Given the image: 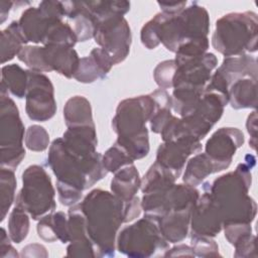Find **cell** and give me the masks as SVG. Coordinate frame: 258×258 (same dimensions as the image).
I'll return each instance as SVG.
<instances>
[{
	"instance_id": "obj_1",
	"label": "cell",
	"mask_w": 258,
	"mask_h": 258,
	"mask_svg": "<svg viewBox=\"0 0 258 258\" xmlns=\"http://www.w3.org/2000/svg\"><path fill=\"white\" fill-rule=\"evenodd\" d=\"M254 164L255 157L247 155L245 162L238 164L234 171L219 176L213 183L204 184V189L210 192L221 212L223 227L229 224H251L254 221L257 205L248 195Z\"/></svg>"
},
{
	"instance_id": "obj_2",
	"label": "cell",
	"mask_w": 258,
	"mask_h": 258,
	"mask_svg": "<svg viewBox=\"0 0 258 258\" xmlns=\"http://www.w3.org/2000/svg\"><path fill=\"white\" fill-rule=\"evenodd\" d=\"M125 204L113 192L100 188L91 190L79 204L97 256H114L117 233L125 223Z\"/></svg>"
},
{
	"instance_id": "obj_3",
	"label": "cell",
	"mask_w": 258,
	"mask_h": 258,
	"mask_svg": "<svg viewBox=\"0 0 258 258\" xmlns=\"http://www.w3.org/2000/svg\"><path fill=\"white\" fill-rule=\"evenodd\" d=\"M47 164L56 176V182L85 190L102 179L108 171L102 162V154L95 152L82 156L72 151L62 138H56L49 146Z\"/></svg>"
},
{
	"instance_id": "obj_4",
	"label": "cell",
	"mask_w": 258,
	"mask_h": 258,
	"mask_svg": "<svg viewBox=\"0 0 258 258\" xmlns=\"http://www.w3.org/2000/svg\"><path fill=\"white\" fill-rule=\"evenodd\" d=\"M258 16L253 11L228 13L216 22L213 47L224 56H237L257 50Z\"/></svg>"
},
{
	"instance_id": "obj_5",
	"label": "cell",
	"mask_w": 258,
	"mask_h": 258,
	"mask_svg": "<svg viewBox=\"0 0 258 258\" xmlns=\"http://www.w3.org/2000/svg\"><path fill=\"white\" fill-rule=\"evenodd\" d=\"M24 125L14 101L1 85L0 93V152L1 167L15 169L25 156Z\"/></svg>"
},
{
	"instance_id": "obj_6",
	"label": "cell",
	"mask_w": 258,
	"mask_h": 258,
	"mask_svg": "<svg viewBox=\"0 0 258 258\" xmlns=\"http://www.w3.org/2000/svg\"><path fill=\"white\" fill-rule=\"evenodd\" d=\"M55 190L45 169L37 164L28 166L22 173V188L15 205L23 208L33 220L52 213L55 208Z\"/></svg>"
},
{
	"instance_id": "obj_7",
	"label": "cell",
	"mask_w": 258,
	"mask_h": 258,
	"mask_svg": "<svg viewBox=\"0 0 258 258\" xmlns=\"http://www.w3.org/2000/svg\"><path fill=\"white\" fill-rule=\"evenodd\" d=\"M117 250L129 257L143 258L166 251L168 242L160 233L157 220L144 216L121 230L116 240Z\"/></svg>"
},
{
	"instance_id": "obj_8",
	"label": "cell",
	"mask_w": 258,
	"mask_h": 258,
	"mask_svg": "<svg viewBox=\"0 0 258 258\" xmlns=\"http://www.w3.org/2000/svg\"><path fill=\"white\" fill-rule=\"evenodd\" d=\"M153 110L154 101L150 94L121 101L112 119V128L118 138H129L148 131L146 123Z\"/></svg>"
},
{
	"instance_id": "obj_9",
	"label": "cell",
	"mask_w": 258,
	"mask_h": 258,
	"mask_svg": "<svg viewBox=\"0 0 258 258\" xmlns=\"http://www.w3.org/2000/svg\"><path fill=\"white\" fill-rule=\"evenodd\" d=\"M94 39L110 55L113 63L117 64L129 54L131 29L123 15L112 16L98 23Z\"/></svg>"
},
{
	"instance_id": "obj_10",
	"label": "cell",
	"mask_w": 258,
	"mask_h": 258,
	"mask_svg": "<svg viewBox=\"0 0 258 258\" xmlns=\"http://www.w3.org/2000/svg\"><path fill=\"white\" fill-rule=\"evenodd\" d=\"M28 82L25 95V111L27 116L37 122L51 119L56 112L53 85L42 73L27 71Z\"/></svg>"
},
{
	"instance_id": "obj_11",
	"label": "cell",
	"mask_w": 258,
	"mask_h": 258,
	"mask_svg": "<svg viewBox=\"0 0 258 258\" xmlns=\"http://www.w3.org/2000/svg\"><path fill=\"white\" fill-rule=\"evenodd\" d=\"M257 79V60L249 54L227 56L222 64L212 75L205 89L221 93L228 97L230 86L239 79Z\"/></svg>"
},
{
	"instance_id": "obj_12",
	"label": "cell",
	"mask_w": 258,
	"mask_h": 258,
	"mask_svg": "<svg viewBox=\"0 0 258 258\" xmlns=\"http://www.w3.org/2000/svg\"><path fill=\"white\" fill-rule=\"evenodd\" d=\"M244 134L240 129L223 127L209 138L205 145V153L214 161L220 172L230 166L236 150L244 144Z\"/></svg>"
},
{
	"instance_id": "obj_13",
	"label": "cell",
	"mask_w": 258,
	"mask_h": 258,
	"mask_svg": "<svg viewBox=\"0 0 258 258\" xmlns=\"http://www.w3.org/2000/svg\"><path fill=\"white\" fill-rule=\"evenodd\" d=\"M217 64L218 59L212 52H206L177 64L172 88L189 87L205 90V87L212 77V72Z\"/></svg>"
},
{
	"instance_id": "obj_14",
	"label": "cell",
	"mask_w": 258,
	"mask_h": 258,
	"mask_svg": "<svg viewBox=\"0 0 258 258\" xmlns=\"http://www.w3.org/2000/svg\"><path fill=\"white\" fill-rule=\"evenodd\" d=\"M191 236H204L213 238L223 230V218L221 212L211 197L210 192L200 196L190 215Z\"/></svg>"
},
{
	"instance_id": "obj_15",
	"label": "cell",
	"mask_w": 258,
	"mask_h": 258,
	"mask_svg": "<svg viewBox=\"0 0 258 258\" xmlns=\"http://www.w3.org/2000/svg\"><path fill=\"white\" fill-rule=\"evenodd\" d=\"M202 150V143L190 138H180L161 143L156 152L155 162L170 170L178 178L187 158Z\"/></svg>"
},
{
	"instance_id": "obj_16",
	"label": "cell",
	"mask_w": 258,
	"mask_h": 258,
	"mask_svg": "<svg viewBox=\"0 0 258 258\" xmlns=\"http://www.w3.org/2000/svg\"><path fill=\"white\" fill-rule=\"evenodd\" d=\"M57 21H62L48 7L39 4L38 7H29L19 18L20 30L27 42L39 43L48 27Z\"/></svg>"
},
{
	"instance_id": "obj_17",
	"label": "cell",
	"mask_w": 258,
	"mask_h": 258,
	"mask_svg": "<svg viewBox=\"0 0 258 258\" xmlns=\"http://www.w3.org/2000/svg\"><path fill=\"white\" fill-rule=\"evenodd\" d=\"M64 16L73 21L74 31L78 41L94 38L97 22L88 10L85 1H62Z\"/></svg>"
},
{
	"instance_id": "obj_18",
	"label": "cell",
	"mask_w": 258,
	"mask_h": 258,
	"mask_svg": "<svg viewBox=\"0 0 258 258\" xmlns=\"http://www.w3.org/2000/svg\"><path fill=\"white\" fill-rule=\"evenodd\" d=\"M179 17L182 26V42L191 38L208 37L210 17L204 6L194 2L179 13Z\"/></svg>"
},
{
	"instance_id": "obj_19",
	"label": "cell",
	"mask_w": 258,
	"mask_h": 258,
	"mask_svg": "<svg viewBox=\"0 0 258 258\" xmlns=\"http://www.w3.org/2000/svg\"><path fill=\"white\" fill-rule=\"evenodd\" d=\"M44 57L50 72L55 71L68 79L74 78L80 62L77 51L72 47L43 45Z\"/></svg>"
},
{
	"instance_id": "obj_20",
	"label": "cell",
	"mask_w": 258,
	"mask_h": 258,
	"mask_svg": "<svg viewBox=\"0 0 258 258\" xmlns=\"http://www.w3.org/2000/svg\"><path fill=\"white\" fill-rule=\"evenodd\" d=\"M191 211H171L157 219L160 233L168 243L174 244L185 239L190 225Z\"/></svg>"
},
{
	"instance_id": "obj_21",
	"label": "cell",
	"mask_w": 258,
	"mask_h": 258,
	"mask_svg": "<svg viewBox=\"0 0 258 258\" xmlns=\"http://www.w3.org/2000/svg\"><path fill=\"white\" fill-rule=\"evenodd\" d=\"M61 138L64 144L79 155L89 156L97 152L98 140L96 127H68Z\"/></svg>"
},
{
	"instance_id": "obj_22",
	"label": "cell",
	"mask_w": 258,
	"mask_h": 258,
	"mask_svg": "<svg viewBox=\"0 0 258 258\" xmlns=\"http://www.w3.org/2000/svg\"><path fill=\"white\" fill-rule=\"evenodd\" d=\"M141 186V178L136 166L128 164L115 172L111 180V191L123 202H129Z\"/></svg>"
},
{
	"instance_id": "obj_23",
	"label": "cell",
	"mask_w": 258,
	"mask_h": 258,
	"mask_svg": "<svg viewBox=\"0 0 258 258\" xmlns=\"http://www.w3.org/2000/svg\"><path fill=\"white\" fill-rule=\"evenodd\" d=\"M38 236L46 242L59 240L62 244L70 242L68 217L63 212L49 213L39 219L37 224Z\"/></svg>"
},
{
	"instance_id": "obj_24",
	"label": "cell",
	"mask_w": 258,
	"mask_h": 258,
	"mask_svg": "<svg viewBox=\"0 0 258 258\" xmlns=\"http://www.w3.org/2000/svg\"><path fill=\"white\" fill-rule=\"evenodd\" d=\"M229 103L232 108L256 109L257 107V79L242 78L234 82L228 91Z\"/></svg>"
},
{
	"instance_id": "obj_25",
	"label": "cell",
	"mask_w": 258,
	"mask_h": 258,
	"mask_svg": "<svg viewBox=\"0 0 258 258\" xmlns=\"http://www.w3.org/2000/svg\"><path fill=\"white\" fill-rule=\"evenodd\" d=\"M63 118L68 127H95L90 102L83 96L70 98L63 108Z\"/></svg>"
},
{
	"instance_id": "obj_26",
	"label": "cell",
	"mask_w": 258,
	"mask_h": 258,
	"mask_svg": "<svg viewBox=\"0 0 258 258\" xmlns=\"http://www.w3.org/2000/svg\"><path fill=\"white\" fill-rule=\"evenodd\" d=\"M218 172L214 161L205 153H197L186 161L182 180L191 186L202 183L210 174Z\"/></svg>"
},
{
	"instance_id": "obj_27",
	"label": "cell",
	"mask_w": 258,
	"mask_h": 258,
	"mask_svg": "<svg viewBox=\"0 0 258 258\" xmlns=\"http://www.w3.org/2000/svg\"><path fill=\"white\" fill-rule=\"evenodd\" d=\"M150 95L154 101V110L149 120L150 128L152 132L160 134L173 117L171 113V96L166 90L160 88L153 91Z\"/></svg>"
},
{
	"instance_id": "obj_28",
	"label": "cell",
	"mask_w": 258,
	"mask_h": 258,
	"mask_svg": "<svg viewBox=\"0 0 258 258\" xmlns=\"http://www.w3.org/2000/svg\"><path fill=\"white\" fill-rule=\"evenodd\" d=\"M25 43L27 41L20 30L18 21H12L1 31V63L4 64L18 55Z\"/></svg>"
},
{
	"instance_id": "obj_29",
	"label": "cell",
	"mask_w": 258,
	"mask_h": 258,
	"mask_svg": "<svg viewBox=\"0 0 258 258\" xmlns=\"http://www.w3.org/2000/svg\"><path fill=\"white\" fill-rule=\"evenodd\" d=\"M27 71L23 70L20 66L12 63L2 67L1 85L18 99L25 97L27 91Z\"/></svg>"
},
{
	"instance_id": "obj_30",
	"label": "cell",
	"mask_w": 258,
	"mask_h": 258,
	"mask_svg": "<svg viewBox=\"0 0 258 258\" xmlns=\"http://www.w3.org/2000/svg\"><path fill=\"white\" fill-rule=\"evenodd\" d=\"M78 37L74 28L62 21L52 23L46 30L41 43L43 45H57L64 47H74Z\"/></svg>"
},
{
	"instance_id": "obj_31",
	"label": "cell",
	"mask_w": 258,
	"mask_h": 258,
	"mask_svg": "<svg viewBox=\"0 0 258 258\" xmlns=\"http://www.w3.org/2000/svg\"><path fill=\"white\" fill-rule=\"evenodd\" d=\"M88 10L99 22L116 15H125L130 10L128 1H85Z\"/></svg>"
},
{
	"instance_id": "obj_32",
	"label": "cell",
	"mask_w": 258,
	"mask_h": 258,
	"mask_svg": "<svg viewBox=\"0 0 258 258\" xmlns=\"http://www.w3.org/2000/svg\"><path fill=\"white\" fill-rule=\"evenodd\" d=\"M16 177L14 170L1 167L0 170V210L1 222L6 218L8 211L15 202Z\"/></svg>"
},
{
	"instance_id": "obj_33",
	"label": "cell",
	"mask_w": 258,
	"mask_h": 258,
	"mask_svg": "<svg viewBox=\"0 0 258 258\" xmlns=\"http://www.w3.org/2000/svg\"><path fill=\"white\" fill-rule=\"evenodd\" d=\"M29 231V214L21 207L15 205L8 219V234L12 242L21 243Z\"/></svg>"
},
{
	"instance_id": "obj_34",
	"label": "cell",
	"mask_w": 258,
	"mask_h": 258,
	"mask_svg": "<svg viewBox=\"0 0 258 258\" xmlns=\"http://www.w3.org/2000/svg\"><path fill=\"white\" fill-rule=\"evenodd\" d=\"M209 48L208 37H198L185 40L179 44L175 51V64H180L188 59L200 56L207 52Z\"/></svg>"
},
{
	"instance_id": "obj_35",
	"label": "cell",
	"mask_w": 258,
	"mask_h": 258,
	"mask_svg": "<svg viewBox=\"0 0 258 258\" xmlns=\"http://www.w3.org/2000/svg\"><path fill=\"white\" fill-rule=\"evenodd\" d=\"M102 162L108 172H116L120 168L132 164L134 160L129 153L117 142L114 143L104 155H102Z\"/></svg>"
},
{
	"instance_id": "obj_36",
	"label": "cell",
	"mask_w": 258,
	"mask_h": 258,
	"mask_svg": "<svg viewBox=\"0 0 258 258\" xmlns=\"http://www.w3.org/2000/svg\"><path fill=\"white\" fill-rule=\"evenodd\" d=\"M17 57L20 61L24 62L30 71L38 73L50 72L45 61L43 46L24 45Z\"/></svg>"
},
{
	"instance_id": "obj_37",
	"label": "cell",
	"mask_w": 258,
	"mask_h": 258,
	"mask_svg": "<svg viewBox=\"0 0 258 258\" xmlns=\"http://www.w3.org/2000/svg\"><path fill=\"white\" fill-rule=\"evenodd\" d=\"M105 76V73L102 71L96 59L91 54H89L80 58L79 67L74 76V79L80 83L90 84L97 81L98 79H103Z\"/></svg>"
},
{
	"instance_id": "obj_38",
	"label": "cell",
	"mask_w": 258,
	"mask_h": 258,
	"mask_svg": "<svg viewBox=\"0 0 258 258\" xmlns=\"http://www.w3.org/2000/svg\"><path fill=\"white\" fill-rule=\"evenodd\" d=\"M24 141L29 150L44 151L49 145V135L42 126L31 125L25 132Z\"/></svg>"
},
{
	"instance_id": "obj_39",
	"label": "cell",
	"mask_w": 258,
	"mask_h": 258,
	"mask_svg": "<svg viewBox=\"0 0 258 258\" xmlns=\"http://www.w3.org/2000/svg\"><path fill=\"white\" fill-rule=\"evenodd\" d=\"M175 71L176 64L174 59H167L159 62L153 71V78L157 86L163 90L172 88Z\"/></svg>"
},
{
	"instance_id": "obj_40",
	"label": "cell",
	"mask_w": 258,
	"mask_h": 258,
	"mask_svg": "<svg viewBox=\"0 0 258 258\" xmlns=\"http://www.w3.org/2000/svg\"><path fill=\"white\" fill-rule=\"evenodd\" d=\"M191 248L195 256L216 257L220 256L219 247L216 241L210 237L191 236Z\"/></svg>"
},
{
	"instance_id": "obj_41",
	"label": "cell",
	"mask_w": 258,
	"mask_h": 258,
	"mask_svg": "<svg viewBox=\"0 0 258 258\" xmlns=\"http://www.w3.org/2000/svg\"><path fill=\"white\" fill-rule=\"evenodd\" d=\"M235 247V257H256V237L249 234L241 237L233 245Z\"/></svg>"
},
{
	"instance_id": "obj_42",
	"label": "cell",
	"mask_w": 258,
	"mask_h": 258,
	"mask_svg": "<svg viewBox=\"0 0 258 258\" xmlns=\"http://www.w3.org/2000/svg\"><path fill=\"white\" fill-rule=\"evenodd\" d=\"M67 256L71 257H96L93 242L90 239L70 242L67 248Z\"/></svg>"
},
{
	"instance_id": "obj_43",
	"label": "cell",
	"mask_w": 258,
	"mask_h": 258,
	"mask_svg": "<svg viewBox=\"0 0 258 258\" xmlns=\"http://www.w3.org/2000/svg\"><path fill=\"white\" fill-rule=\"evenodd\" d=\"M56 188H57L58 201L63 206L72 207L74 205H77L82 199L83 191L73 186H70L60 182H56Z\"/></svg>"
},
{
	"instance_id": "obj_44",
	"label": "cell",
	"mask_w": 258,
	"mask_h": 258,
	"mask_svg": "<svg viewBox=\"0 0 258 258\" xmlns=\"http://www.w3.org/2000/svg\"><path fill=\"white\" fill-rule=\"evenodd\" d=\"M225 237L231 245H234L241 237L252 234L251 224H229L223 227Z\"/></svg>"
},
{
	"instance_id": "obj_45",
	"label": "cell",
	"mask_w": 258,
	"mask_h": 258,
	"mask_svg": "<svg viewBox=\"0 0 258 258\" xmlns=\"http://www.w3.org/2000/svg\"><path fill=\"white\" fill-rule=\"evenodd\" d=\"M11 239L9 237V234L6 233V230L4 228H1L0 233V257H18V253L11 245Z\"/></svg>"
},
{
	"instance_id": "obj_46",
	"label": "cell",
	"mask_w": 258,
	"mask_h": 258,
	"mask_svg": "<svg viewBox=\"0 0 258 258\" xmlns=\"http://www.w3.org/2000/svg\"><path fill=\"white\" fill-rule=\"evenodd\" d=\"M246 128L250 135L249 145L253 150H256L257 145V112L253 111L247 119Z\"/></svg>"
},
{
	"instance_id": "obj_47",
	"label": "cell",
	"mask_w": 258,
	"mask_h": 258,
	"mask_svg": "<svg viewBox=\"0 0 258 258\" xmlns=\"http://www.w3.org/2000/svg\"><path fill=\"white\" fill-rule=\"evenodd\" d=\"M158 6L162 10L161 12L168 15H175L180 13L186 6V1H175V2H157Z\"/></svg>"
},
{
	"instance_id": "obj_48",
	"label": "cell",
	"mask_w": 258,
	"mask_h": 258,
	"mask_svg": "<svg viewBox=\"0 0 258 258\" xmlns=\"http://www.w3.org/2000/svg\"><path fill=\"white\" fill-rule=\"evenodd\" d=\"M21 256L24 257H47L48 253L43 245L29 244L25 246L21 251Z\"/></svg>"
},
{
	"instance_id": "obj_49",
	"label": "cell",
	"mask_w": 258,
	"mask_h": 258,
	"mask_svg": "<svg viewBox=\"0 0 258 258\" xmlns=\"http://www.w3.org/2000/svg\"><path fill=\"white\" fill-rule=\"evenodd\" d=\"M163 256L168 257V256H195V253L192 251L191 246L180 244L177 246H174L170 250H166Z\"/></svg>"
},
{
	"instance_id": "obj_50",
	"label": "cell",
	"mask_w": 258,
	"mask_h": 258,
	"mask_svg": "<svg viewBox=\"0 0 258 258\" xmlns=\"http://www.w3.org/2000/svg\"><path fill=\"white\" fill-rule=\"evenodd\" d=\"M12 5H13L12 1H1L0 2V22H1V24L6 20Z\"/></svg>"
}]
</instances>
